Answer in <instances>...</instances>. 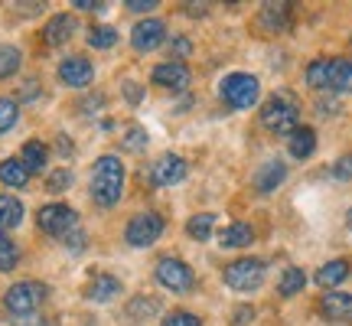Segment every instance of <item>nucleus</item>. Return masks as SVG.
<instances>
[{
  "instance_id": "f257e3e1",
  "label": "nucleus",
  "mask_w": 352,
  "mask_h": 326,
  "mask_svg": "<svg viewBox=\"0 0 352 326\" xmlns=\"http://www.w3.org/2000/svg\"><path fill=\"white\" fill-rule=\"evenodd\" d=\"M121 193H124V163L111 153H104V157H98L95 173H91V199L108 209L121 199Z\"/></svg>"
},
{
  "instance_id": "f03ea898",
  "label": "nucleus",
  "mask_w": 352,
  "mask_h": 326,
  "mask_svg": "<svg viewBox=\"0 0 352 326\" xmlns=\"http://www.w3.org/2000/svg\"><path fill=\"white\" fill-rule=\"evenodd\" d=\"M261 124L271 134H280V138L287 134L290 138L300 127V105L290 98V95H271L261 108Z\"/></svg>"
},
{
  "instance_id": "7ed1b4c3",
  "label": "nucleus",
  "mask_w": 352,
  "mask_h": 326,
  "mask_svg": "<svg viewBox=\"0 0 352 326\" xmlns=\"http://www.w3.org/2000/svg\"><path fill=\"white\" fill-rule=\"evenodd\" d=\"M46 294H50L46 284H39V281H20V284H13V287L7 290L3 303H7L10 316L36 314L39 307H43V301H46Z\"/></svg>"
},
{
  "instance_id": "20e7f679",
  "label": "nucleus",
  "mask_w": 352,
  "mask_h": 326,
  "mask_svg": "<svg viewBox=\"0 0 352 326\" xmlns=\"http://www.w3.org/2000/svg\"><path fill=\"white\" fill-rule=\"evenodd\" d=\"M226 284L232 290H241V294H248V290H258L264 284V261L261 258H239V261L226 264Z\"/></svg>"
},
{
  "instance_id": "39448f33",
  "label": "nucleus",
  "mask_w": 352,
  "mask_h": 326,
  "mask_svg": "<svg viewBox=\"0 0 352 326\" xmlns=\"http://www.w3.org/2000/svg\"><path fill=\"white\" fill-rule=\"evenodd\" d=\"M36 222L46 235H52V239H65L72 228H78V215H76V209H69V206H63V202H50V206L39 209Z\"/></svg>"
},
{
  "instance_id": "423d86ee",
  "label": "nucleus",
  "mask_w": 352,
  "mask_h": 326,
  "mask_svg": "<svg viewBox=\"0 0 352 326\" xmlns=\"http://www.w3.org/2000/svg\"><path fill=\"white\" fill-rule=\"evenodd\" d=\"M222 98L232 105V108H252L258 101V78L248 76V72H232V76L222 78Z\"/></svg>"
},
{
  "instance_id": "0eeeda50",
  "label": "nucleus",
  "mask_w": 352,
  "mask_h": 326,
  "mask_svg": "<svg viewBox=\"0 0 352 326\" xmlns=\"http://www.w3.org/2000/svg\"><path fill=\"white\" fill-rule=\"evenodd\" d=\"M160 235H164V219L157 213L134 215V219L127 222V232H124L127 245H134V248H147V245H153Z\"/></svg>"
},
{
  "instance_id": "6e6552de",
  "label": "nucleus",
  "mask_w": 352,
  "mask_h": 326,
  "mask_svg": "<svg viewBox=\"0 0 352 326\" xmlns=\"http://www.w3.org/2000/svg\"><path fill=\"white\" fill-rule=\"evenodd\" d=\"M157 281H160L166 290H173V294L192 290V284H196L192 268H189L186 261H179V258H164V261L157 264Z\"/></svg>"
},
{
  "instance_id": "1a4fd4ad",
  "label": "nucleus",
  "mask_w": 352,
  "mask_h": 326,
  "mask_svg": "<svg viewBox=\"0 0 352 326\" xmlns=\"http://www.w3.org/2000/svg\"><path fill=\"white\" fill-rule=\"evenodd\" d=\"M342 69H346V59H314L307 65V85L310 88H336Z\"/></svg>"
},
{
  "instance_id": "9d476101",
  "label": "nucleus",
  "mask_w": 352,
  "mask_h": 326,
  "mask_svg": "<svg viewBox=\"0 0 352 326\" xmlns=\"http://www.w3.org/2000/svg\"><path fill=\"white\" fill-rule=\"evenodd\" d=\"M151 180H153V186H173L179 180H186V160L179 153H164L151 166Z\"/></svg>"
},
{
  "instance_id": "9b49d317",
  "label": "nucleus",
  "mask_w": 352,
  "mask_h": 326,
  "mask_svg": "<svg viewBox=\"0 0 352 326\" xmlns=\"http://www.w3.org/2000/svg\"><path fill=\"white\" fill-rule=\"evenodd\" d=\"M166 39V26H164V20H140L138 26H134V33H131V43H134V50H140V52H151V50H157L160 43Z\"/></svg>"
},
{
  "instance_id": "f8f14e48",
  "label": "nucleus",
  "mask_w": 352,
  "mask_h": 326,
  "mask_svg": "<svg viewBox=\"0 0 352 326\" xmlns=\"http://www.w3.org/2000/svg\"><path fill=\"white\" fill-rule=\"evenodd\" d=\"M91 76H95V69H91V63H88L85 56H69L59 65V78L69 88H85L91 82Z\"/></svg>"
},
{
  "instance_id": "ddd939ff",
  "label": "nucleus",
  "mask_w": 352,
  "mask_h": 326,
  "mask_svg": "<svg viewBox=\"0 0 352 326\" xmlns=\"http://www.w3.org/2000/svg\"><path fill=\"white\" fill-rule=\"evenodd\" d=\"M189 82H192V76H189L186 63H164L153 69V85H160V88L183 91V88H189Z\"/></svg>"
},
{
  "instance_id": "4468645a",
  "label": "nucleus",
  "mask_w": 352,
  "mask_h": 326,
  "mask_svg": "<svg viewBox=\"0 0 352 326\" xmlns=\"http://www.w3.org/2000/svg\"><path fill=\"white\" fill-rule=\"evenodd\" d=\"M320 314L327 320H352V294L346 290H329L320 301Z\"/></svg>"
},
{
  "instance_id": "2eb2a0df",
  "label": "nucleus",
  "mask_w": 352,
  "mask_h": 326,
  "mask_svg": "<svg viewBox=\"0 0 352 326\" xmlns=\"http://www.w3.org/2000/svg\"><path fill=\"white\" fill-rule=\"evenodd\" d=\"M118 294H121V281L111 274H95L85 287V297L95 303H108V301H114Z\"/></svg>"
},
{
  "instance_id": "dca6fc26",
  "label": "nucleus",
  "mask_w": 352,
  "mask_h": 326,
  "mask_svg": "<svg viewBox=\"0 0 352 326\" xmlns=\"http://www.w3.org/2000/svg\"><path fill=\"white\" fill-rule=\"evenodd\" d=\"M284 180H287V163L267 160L261 170L254 173V186H258V193H274Z\"/></svg>"
},
{
  "instance_id": "f3484780",
  "label": "nucleus",
  "mask_w": 352,
  "mask_h": 326,
  "mask_svg": "<svg viewBox=\"0 0 352 326\" xmlns=\"http://www.w3.org/2000/svg\"><path fill=\"white\" fill-rule=\"evenodd\" d=\"M346 277H349V261H346V258H336V261H327L316 271V284L323 290H333V287H340Z\"/></svg>"
},
{
  "instance_id": "a211bd4d",
  "label": "nucleus",
  "mask_w": 352,
  "mask_h": 326,
  "mask_svg": "<svg viewBox=\"0 0 352 326\" xmlns=\"http://www.w3.org/2000/svg\"><path fill=\"white\" fill-rule=\"evenodd\" d=\"M261 26L267 33H284L290 26V3H264Z\"/></svg>"
},
{
  "instance_id": "6ab92c4d",
  "label": "nucleus",
  "mask_w": 352,
  "mask_h": 326,
  "mask_svg": "<svg viewBox=\"0 0 352 326\" xmlns=\"http://www.w3.org/2000/svg\"><path fill=\"white\" fill-rule=\"evenodd\" d=\"M72 33H76V20H72L69 13H59V17H52L50 23H46V43H50V46L69 43Z\"/></svg>"
},
{
  "instance_id": "aec40b11",
  "label": "nucleus",
  "mask_w": 352,
  "mask_h": 326,
  "mask_svg": "<svg viewBox=\"0 0 352 326\" xmlns=\"http://www.w3.org/2000/svg\"><path fill=\"white\" fill-rule=\"evenodd\" d=\"M0 183L10 186V189H23L26 183H30V170L23 166V160L10 157V160L0 163Z\"/></svg>"
},
{
  "instance_id": "412c9836",
  "label": "nucleus",
  "mask_w": 352,
  "mask_h": 326,
  "mask_svg": "<svg viewBox=\"0 0 352 326\" xmlns=\"http://www.w3.org/2000/svg\"><path fill=\"white\" fill-rule=\"evenodd\" d=\"M23 222V202L10 196V193H3L0 196V232H7V228H16Z\"/></svg>"
},
{
  "instance_id": "4be33fe9",
  "label": "nucleus",
  "mask_w": 352,
  "mask_h": 326,
  "mask_svg": "<svg viewBox=\"0 0 352 326\" xmlns=\"http://www.w3.org/2000/svg\"><path fill=\"white\" fill-rule=\"evenodd\" d=\"M314 151H316V131L314 127H297V131L290 134V157L307 160Z\"/></svg>"
},
{
  "instance_id": "5701e85b",
  "label": "nucleus",
  "mask_w": 352,
  "mask_h": 326,
  "mask_svg": "<svg viewBox=\"0 0 352 326\" xmlns=\"http://www.w3.org/2000/svg\"><path fill=\"white\" fill-rule=\"evenodd\" d=\"M46 157H50V151H46V144L43 140H26L23 144V166L30 170V173H43V166H46Z\"/></svg>"
},
{
  "instance_id": "b1692460",
  "label": "nucleus",
  "mask_w": 352,
  "mask_h": 326,
  "mask_svg": "<svg viewBox=\"0 0 352 326\" xmlns=\"http://www.w3.org/2000/svg\"><path fill=\"white\" fill-rule=\"evenodd\" d=\"M252 241H254V232L245 222H232L228 228H222V248H245Z\"/></svg>"
},
{
  "instance_id": "393cba45",
  "label": "nucleus",
  "mask_w": 352,
  "mask_h": 326,
  "mask_svg": "<svg viewBox=\"0 0 352 326\" xmlns=\"http://www.w3.org/2000/svg\"><path fill=\"white\" fill-rule=\"evenodd\" d=\"M303 287H307V274H303L300 268H284V274L277 281L280 297H294V294H300Z\"/></svg>"
},
{
  "instance_id": "a878e982",
  "label": "nucleus",
  "mask_w": 352,
  "mask_h": 326,
  "mask_svg": "<svg viewBox=\"0 0 352 326\" xmlns=\"http://www.w3.org/2000/svg\"><path fill=\"white\" fill-rule=\"evenodd\" d=\"M212 226H215V215L212 213H199V215H192V219L186 222V232H189V239L206 241L209 235H212Z\"/></svg>"
},
{
  "instance_id": "bb28decb",
  "label": "nucleus",
  "mask_w": 352,
  "mask_h": 326,
  "mask_svg": "<svg viewBox=\"0 0 352 326\" xmlns=\"http://www.w3.org/2000/svg\"><path fill=\"white\" fill-rule=\"evenodd\" d=\"M20 63H23V52L16 50V46H0V78L16 76Z\"/></svg>"
},
{
  "instance_id": "cd10ccee",
  "label": "nucleus",
  "mask_w": 352,
  "mask_h": 326,
  "mask_svg": "<svg viewBox=\"0 0 352 326\" xmlns=\"http://www.w3.org/2000/svg\"><path fill=\"white\" fill-rule=\"evenodd\" d=\"M16 261H20V251H16V245L10 241V235L7 232H0V271L7 274V271H13L16 268Z\"/></svg>"
},
{
  "instance_id": "c85d7f7f",
  "label": "nucleus",
  "mask_w": 352,
  "mask_h": 326,
  "mask_svg": "<svg viewBox=\"0 0 352 326\" xmlns=\"http://www.w3.org/2000/svg\"><path fill=\"white\" fill-rule=\"evenodd\" d=\"M114 43H118V33H114L111 26H91V30H88V46H95V50H111Z\"/></svg>"
},
{
  "instance_id": "c756f323",
  "label": "nucleus",
  "mask_w": 352,
  "mask_h": 326,
  "mask_svg": "<svg viewBox=\"0 0 352 326\" xmlns=\"http://www.w3.org/2000/svg\"><path fill=\"white\" fill-rule=\"evenodd\" d=\"M16 118H20V105L13 98H0V134H7L16 124Z\"/></svg>"
},
{
  "instance_id": "7c9ffc66",
  "label": "nucleus",
  "mask_w": 352,
  "mask_h": 326,
  "mask_svg": "<svg viewBox=\"0 0 352 326\" xmlns=\"http://www.w3.org/2000/svg\"><path fill=\"white\" fill-rule=\"evenodd\" d=\"M157 310H160V303H157V301H147V297H138V301L127 307V314L134 316V320H147V316H153Z\"/></svg>"
},
{
  "instance_id": "2f4dec72",
  "label": "nucleus",
  "mask_w": 352,
  "mask_h": 326,
  "mask_svg": "<svg viewBox=\"0 0 352 326\" xmlns=\"http://www.w3.org/2000/svg\"><path fill=\"white\" fill-rule=\"evenodd\" d=\"M124 147L127 151H144V147H147V131H144V127H131V131H127V138H124Z\"/></svg>"
},
{
  "instance_id": "473e14b6",
  "label": "nucleus",
  "mask_w": 352,
  "mask_h": 326,
  "mask_svg": "<svg viewBox=\"0 0 352 326\" xmlns=\"http://www.w3.org/2000/svg\"><path fill=\"white\" fill-rule=\"evenodd\" d=\"M69 183H72V173L69 170H56L46 186H50V193H63V189H69Z\"/></svg>"
},
{
  "instance_id": "72a5a7b5",
  "label": "nucleus",
  "mask_w": 352,
  "mask_h": 326,
  "mask_svg": "<svg viewBox=\"0 0 352 326\" xmlns=\"http://www.w3.org/2000/svg\"><path fill=\"white\" fill-rule=\"evenodd\" d=\"M160 326H202V323H199V316L183 314V310H179V314L166 316V320H164V323H160Z\"/></svg>"
},
{
  "instance_id": "f704fd0d",
  "label": "nucleus",
  "mask_w": 352,
  "mask_h": 326,
  "mask_svg": "<svg viewBox=\"0 0 352 326\" xmlns=\"http://www.w3.org/2000/svg\"><path fill=\"white\" fill-rule=\"evenodd\" d=\"M333 176L336 180H352V153H346V157L333 163Z\"/></svg>"
},
{
  "instance_id": "c9c22d12",
  "label": "nucleus",
  "mask_w": 352,
  "mask_h": 326,
  "mask_svg": "<svg viewBox=\"0 0 352 326\" xmlns=\"http://www.w3.org/2000/svg\"><path fill=\"white\" fill-rule=\"evenodd\" d=\"M10 323H13V326H50V323H46V316L39 314V310H36V314H20V316H13Z\"/></svg>"
},
{
  "instance_id": "e433bc0d",
  "label": "nucleus",
  "mask_w": 352,
  "mask_h": 326,
  "mask_svg": "<svg viewBox=\"0 0 352 326\" xmlns=\"http://www.w3.org/2000/svg\"><path fill=\"white\" fill-rule=\"evenodd\" d=\"M333 91H352V59H346V69H342V76Z\"/></svg>"
},
{
  "instance_id": "4c0bfd02",
  "label": "nucleus",
  "mask_w": 352,
  "mask_h": 326,
  "mask_svg": "<svg viewBox=\"0 0 352 326\" xmlns=\"http://www.w3.org/2000/svg\"><path fill=\"white\" fill-rule=\"evenodd\" d=\"M65 245H69L72 251H82L85 248V232H82V228H72V232L65 235Z\"/></svg>"
},
{
  "instance_id": "58836bf2",
  "label": "nucleus",
  "mask_w": 352,
  "mask_h": 326,
  "mask_svg": "<svg viewBox=\"0 0 352 326\" xmlns=\"http://www.w3.org/2000/svg\"><path fill=\"white\" fill-rule=\"evenodd\" d=\"M170 50H173V63H179V59H186L189 56L192 46H189V39H173V46H170Z\"/></svg>"
},
{
  "instance_id": "ea45409f",
  "label": "nucleus",
  "mask_w": 352,
  "mask_h": 326,
  "mask_svg": "<svg viewBox=\"0 0 352 326\" xmlns=\"http://www.w3.org/2000/svg\"><path fill=\"white\" fill-rule=\"evenodd\" d=\"M157 7V0H127V10L134 13H151Z\"/></svg>"
},
{
  "instance_id": "a19ab883",
  "label": "nucleus",
  "mask_w": 352,
  "mask_h": 326,
  "mask_svg": "<svg viewBox=\"0 0 352 326\" xmlns=\"http://www.w3.org/2000/svg\"><path fill=\"white\" fill-rule=\"evenodd\" d=\"M72 7H78V10H101L104 3H98V0H76Z\"/></svg>"
},
{
  "instance_id": "79ce46f5",
  "label": "nucleus",
  "mask_w": 352,
  "mask_h": 326,
  "mask_svg": "<svg viewBox=\"0 0 352 326\" xmlns=\"http://www.w3.org/2000/svg\"><path fill=\"white\" fill-rule=\"evenodd\" d=\"M235 316H239V320H235V326H245V323H248V316H254V310H252V307H241Z\"/></svg>"
},
{
  "instance_id": "37998d69",
  "label": "nucleus",
  "mask_w": 352,
  "mask_h": 326,
  "mask_svg": "<svg viewBox=\"0 0 352 326\" xmlns=\"http://www.w3.org/2000/svg\"><path fill=\"white\" fill-rule=\"evenodd\" d=\"M124 91H127V98H131V101H140V88L134 85V82H127Z\"/></svg>"
},
{
  "instance_id": "c03bdc74",
  "label": "nucleus",
  "mask_w": 352,
  "mask_h": 326,
  "mask_svg": "<svg viewBox=\"0 0 352 326\" xmlns=\"http://www.w3.org/2000/svg\"><path fill=\"white\" fill-rule=\"evenodd\" d=\"M36 82H26V88H23V98H36Z\"/></svg>"
},
{
  "instance_id": "a18cd8bd",
  "label": "nucleus",
  "mask_w": 352,
  "mask_h": 326,
  "mask_svg": "<svg viewBox=\"0 0 352 326\" xmlns=\"http://www.w3.org/2000/svg\"><path fill=\"white\" fill-rule=\"evenodd\" d=\"M346 222H349V228H352V209H349V215H346Z\"/></svg>"
}]
</instances>
